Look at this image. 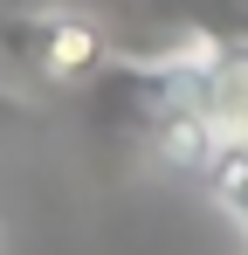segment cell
Masks as SVG:
<instances>
[{
	"label": "cell",
	"instance_id": "4",
	"mask_svg": "<svg viewBox=\"0 0 248 255\" xmlns=\"http://www.w3.org/2000/svg\"><path fill=\"white\" fill-rule=\"evenodd\" d=\"M35 7H55V0H0V14H35Z\"/></svg>",
	"mask_w": 248,
	"mask_h": 255
},
{
	"label": "cell",
	"instance_id": "5",
	"mask_svg": "<svg viewBox=\"0 0 248 255\" xmlns=\"http://www.w3.org/2000/svg\"><path fill=\"white\" fill-rule=\"evenodd\" d=\"M0 255H7V228H0Z\"/></svg>",
	"mask_w": 248,
	"mask_h": 255
},
{
	"label": "cell",
	"instance_id": "1",
	"mask_svg": "<svg viewBox=\"0 0 248 255\" xmlns=\"http://www.w3.org/2000/svg\"><path fill=\"white\" fill-rule=\"evenodd\" d=\"M97 28L111 35L118 55H200L214 48V21H207V0H90Z\"/></svg>",
	"mask_w": 248,
	"mask_h": 255
},
{
	"label": "cell",
	"instance_id": "2",
	"mask_svg": "<svg viewBox=\"0 0 248 255\" xmlns=\"http://www.w3.org/2000/svg\"><path fill=\"white\" fill-rule=\"evenodd\" d=\"M193 125L214 145V166L248 152V35H228L193 62Z\"/></svg>",
	"mask_w": 248,
	"mask_h": 255
},
{
	"label": "cell",
	"instance_id": "3",
	"mask_svg": "<svg viewBox=\"0 0 248 255\" xmlns=\"http://www.w3.org/2000/svg\"><path fill=\"white\" fill-rule=\"evenodd\" d=\"M214 193H221V207L235 214V228L248 235V152H235V159L214 166Z\"/></svg>",
	"mask_w": 248,
	"mask_h": 255
}]
</instances>
